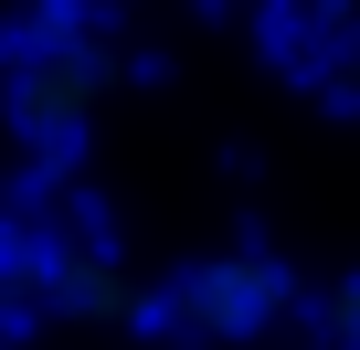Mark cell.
Listing matches in <instances>:
<instances>
[{"label": "cell", "mask_w": 360, "mask_h": 350, "mask_svg": "<svg viewBox=\"0 0 360 350\" xmlns=\"http://www.w3.org/2000/svg\"><path fill=\"white\" fill-rule=\"evenodd\" d=\"M106 85H117L106 43H85V32H53V43H32V64H22L11 106H22V127H32L43 149H64V138H75V127L106 106Z\"/></svg>", "instance_id": "cell-3"}, {"label": "cell", "mask_w": 360, "mask_h": 350, "mask_svg": "<svg viewBox=\"0 0 360 350\" xmlns=\"http://www.w3.org/2000/svg\"><path fill=\"white\" fill-rule=\"evenodd\" d=\"M22 287H32L64 329H138V318H159V297H148L106 244H32V255H22Z\"/></svg>", "instance_id": "cell-2"}, {"label": "cell", "mask_w": 360, "mask_h": 350, "mask_svg": "<svg viewBox=\"0 0 360 350\" xmlns=\"http://www.w3.org/2000/svg\"><path fill=\"white\" fill-rule=\"evenodd\" d=\"M318 329H328L339 350H360V276H339V287L318 297Z\"/></svg>", "instance_id": "cell-4"}, {"label": "cell", "mask_w": 360, "mask_h": 350, "mask_svg": "<svg viewBox=\"0 0 360 350\" xmlns=\"http://www.w3.org/2000/svg\"><path fill=\"white\" fill-rule=\"evenodd\" d=\"M297 308H307V287H297L286 255H202L191 276L159 297V318L191 329V339H265V329H286Z\"/></svg>", "instance_id": "cell-1"}]
</instances>
